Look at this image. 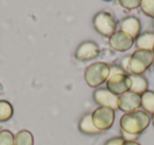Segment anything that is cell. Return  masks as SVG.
<instances>
[{"label":"cell","instance_id":"cell-20","mask_svg":"<svg viewBox=\"0 0 154 145\" xmlns=\"http://www.w3.org/2000/svg\"><path fill=\"white\" fill-rule=\"evenodd\" d=\"M118 3L127 10H134L139 7L140 0H118Z\"/></svg>","mask_w":154,"mask_h":145},{"label":"cell","instance_id":"cell-14","mask_svg":"<svg viewBox=\"0 0 154 145\" xmlns=\"http://www.w3.org/2000/svg\"><path fill=\"white\" fill-rule=\"evenodd\" d=\"M134 44L137 49L139 50H149L152 51L154 45V33L153 32H145L139 34L134 39Z\"/></svg>","mask_w":154,"mask_h":145},{"label":"cell","instance_id":"cell-23","mask_svg":"<svg viewBox=\"0 0 154 145\" xmlns=\"http://www.w3.org/2000/svg\"><path fill=\"white\" fill-rule=\"evenodd\" d=\"M129 64H130V55L129 56H125L124 58L120 62V65L119 66L124 69L125 72H127L129 74Z\"/></svg>","mask_w":154,"mask_h":145},{"label":"cell","instance_id":"cell-26","mask_svg":"<svg viewBox=\"0 0 154 145\" xmlns=\"http://www.w3.org/2000/svg\"><path fill=\"white\" fill-rule=\"evenodd\" d=\"M151 123L153 124V126H154V113L151 115Z\"/></svg>","mask_w":154,"mask_h":145},{"label":"cell","instance_id":"cell-7","mask_svg":"<svg viewBox=\"0 0 154 145\" xmlns=\"http://www.w3.org/2000/svg\"><path fill=\"white\" fill-rule=\"evenodd\" d=\"M93 100L98 106L111 108L114 111L118 109V96L113 94L107 88H97L93 92Z\"/></svg>","mask_w":154,"mask_h":145},{"label":"cell","instance_id":"cell-25","mask_svg":"<svg viewBox=\"0 0 154 145\" xmlns=\"http://www.w3.org/2000/svg\"><path fill=\"white\" fill-rule=\"evenodd\" d=\"M124 145H141V144L137 143L136 141H125Z\"/></svg>","mask_w":154,"mask_h":145},{"label":"cell","instance_id":"cell-6","mask_svg":"<svg viewBox=\"0 0 154 145\" xmlns=\"http://www.w3.org/2000/svg\"><path fill=\"white\" fill-rule=\"evenodd\" d=\"M131 81L128 73L110 75L106 82V88L113 94L119 96L125 92L130 91Z\"/></svg>","mask_w":154,"mask_h":145},{"label":"cell","instance_id":"cell-13","mask_svg":"<svg viewBox=\"0 0 154 145\" xmlns=\"http://www.w3.org/2000/svg\"><path fill=\"white\" fill-rule=\"evenodd\" d=\"M131 81V87H130V91L134 92L136 94H141L143 92H146L148 90V79H146L143 75H135V74H129Z\"/></svg>","mask_w":154,"mask_h":145},{"label":"cell","instance_id":"cell-30","mask_svg":"<svg viewBox=\"0 0 154 145\" xmlns=\"http://www.w3.org/2000/svg\"><path fill=\"white\" fill-rule=\"evenodd\" d=\"M153 65H154V62H153Z\"/></svg>","mask_w":154,"mask_h":145},{"label":"cell","instance_id":"cell-1","mask_svg":"<svg viewBox=\"0 0 154 145\" xmlns=\"http://www.w3.org/2000/svg\"><path fill=\"white\" fill-rule=\"evenodd\" d=\"M151 123V117L143 110H135L132 112L124 113L120 117V130L131 134L139 136L141 134Z\"/></svg>","mask_w":154,"mask_h":145},{"label":"cell","instance_id":"cell-8","mask_svg":"<svg viewBox=\"0 0 154 145\" xmlns=\"http://www.w3.org/2000/svg\"><path fill=\"white\" fill-rule=\"evenodd\" d=\"M100 53L98 45L95 41L86 40L78 45L75 50V58L80 62H88V60H94Z\"/></svg>","mask_w":154,"mask_h":145},{"label":"cell","instance_id":"cell-5","mask_svg":"<svg viewBox=\"0 0 154 145\" xmlns=\"http://www.w3.org/2000/svg\"><path fill=\"white\" fill-rule=\"evenodd\" d=\"M93 124L101 132L110 129L115 121V111L107 107H97L91 112Z\"/></svg>","mask_w":154,"mask_h":145},{"label":"cell","instance_id":"cell-29","mask_svg":"<svg viewBox=\"0 0 154 145\" xmlns=\"http://www.w3.org/2000/svg\"><path fill=\"white\" fill-rule=\"evenodd\" d=\"M105 1H112V0H105Z\"/></svg>","mask_w":154,"mask_h":145},{"label":"cell","instance_id":"cell-22","mask_svg":"<svg viewBox=\"0 0 154 145\" xmlns=\"http://www.w3.org/2000/svg\"><path fill=\"white\" fill-rule=\"evenodd\" d=\"M122 73H127V72H125L124 69H122L119 65H111V66H110V75L122 74Z\"/></svg>","mask_w":154,"mask_h":145},{"label":"cell","instance_id":"cell-2","mask_svg":"<svg viewBox=\"0 0 154 145\" xmlns=\"http://www.w3.org/2000/svg\"><path fill=\"white\" fill-rule=\"evenodd\" d=\"M110 75V65L96 62L89 65L85 70V81L89 87L97 88L107 82Z\"/></svg>","mask_w":154,"mask_h":145},{"label":"cell","instance_id":"cell-11","mask_svg":"<svg viewBox=\"0 0 154 145\" xmlns=\"http://www.w3.org/2000/svg\"><path fill=\"white\" fill-rule=\"evenodd\" d=\"M119 30L130 35L132 38H136L140 34L141 24L135 16H128L124 18L119 24Z\"/></svg>","mask_w":154,"mask_h":145},{"label":"cell","instance_id":"cell-12","mask_svg":"<svg viewBox=\"0 0 154 145\" xmlns=\"http://www.w3.org/2000/svg\"><path fill=\"white\" fill-rule=\"evenodd\" d=\"M78 129L85 134L88 136H94V134H100V130L97 129L95 125L93 124L92 117H91V112L86 113L80 118L79 122H78Z\"/></svg>","mask_w":154,"mask_h":145},{"label":"cell","instance_id":"cell-3","mask_svg":"<svg viewBox=\"0 0 154 145\" xmlns=\"http://www.w3.org/2000/svg\"><path fill=\"white\" fill-rule=\"evenodd\" d=\"M154 62V54L149 50H135L130 55L129 74L141 75Z\"/></svg>","mask_w":154,"mask_h":145},{"label":"cell","instance_id":"cell-24","mask_svg":"<svg viewBox=\"0 0 154 145\" xmlns=\"http://www.w3.org/2000/svg\"><path fill=\"white\" fill-rule=\"evenodd\" d=\"M120 134H122V138L124 139L125 141H136L138 136H135V134H128V132H125L122 130H120Z\"/></svg>","mask_w":154,"mask_h":145},{"label":"cell","instance_id":"cell-17","mask_svg":"<svg viewBox=\"0 0 154 145\" xmlns=\"http://www.w3.org/2000/svg\"><path fill=\"white\" fill-rule=\"evenodd\" d=\"M14 108L9 101L0 100V122H7L13 117Z\"/></svg>","mask_w":154,"mask_h":145},{"label":"cell","instance_id":"cell-27","mask_svg":"<svg viewBox=\"0 0 154 145\" xmlns=\"http://www.w3.org/2000/svg\"><path fill=\"white\" fill-rule=\"evenodd\" d=\"M152 26H153V28H154V18H153V20H152Z\"/></svg>","mask_w":154,"mask_h":145},{"label":"cell","instance_id":"cell-18","mask_svg":"<svg viewBox=\"0 0 154 145\" xmlns=\"http://www.w3.org/2000/svg\"><path fill=\"white\" fill-rule=\"evenodd\" d=\"M139 8L145 15L154 18V0H140Z\"/></svg>","mask_w":154,"mask_h":145},{"label":"cell","instance_id":"cell-19","mask_svg":"<svg viewBox=\"0 0 154 145\" xmlns=\"http://www.w3.org/2000/svg\"><path fill=\"white\" fill-rule=\"evenodd\" d=\"M0 145H15L13 132L9 129L0 130Z\"/></svg>","mask_w":154,"mask_h":145},{"label":"cell","instance_id":"cell-28","mask_svg":"<svg viewBox=\"0 0 154 145\" xmlns=\"http://www.w3.org/2000/svg\"><path fill=\"white\" fill-rule=\"evenodd\" d=\"M152 52H153V54H154V45H153V49H152Z\"/></svg>","mask_w":154,"mask_h":145},{"label":"cell","instance_id":"cell-10","mask_svg":"<svg viewBox=\"0 0 154 145\" xmlns=\"http://www.w3.org/2000/svg\"><path fill=\"white\" fill-rule=\"evenodd\" d=\"M140 107V95L132 91H127L118 96V109L128 113L138 110Z\"/></svg>","mask_w":154,"mask_h":145},{"label":"cell","instance_id":"cell-4","mask_svg":"<svg viewBox=\"0 0 154 145\" xmlns=\"http://www.w3.org/2000/svg\"><path fill=\"white\" fill-rule=\"evenodd\" d=\"M93 27L100 35L110 37L114 32H116L117 22L111 13L100 11L93 17Z\"/></svg>","mask_w":154,"mask_h":145},{"label":"cell","instance_id":"cell-21","mask_svg":"<svg viewBox=\"0 0 154 145\" xmlns=\"http://www.w3.org/2000/svg\"><path fill=\"white\" fill-rule=\"evenodd\" d=\"M125 140L122 137H114V138L109 139L108 141H106V143L103 145H124Z\"/></svg>","mask_w":154,"mask_h":145},{"label":"cell","instance_id":"cell-9","mask_svg":"<svg viewBox=\"0 0 154 145\" xmlns=\"http://www.w3.org/2000/svg\"><path fill=\"white\" fill-rule=\"evenodd\" d=\"M109 45L117 52H126L134 45V38L127 33L118 30L109 37Z\"/></svg>","mask_w":154,"mask_h":145},{"label":"cell","instance_id":"cell-15","mask_svg":"<svg viewBox=\"0 0 154 145\" xmlns=\"http://www.w3.org/2000/svg\"><path fill=\"white\" fill-rule=\"evenodd\" d=\"M15 145H34V136L28 129H21L14 134Z\"/></svg>","mask_w":154,"mask_h":145},{"label":"cell","instance_id":"cell-16","mask_svg":"<svg viewBox=\"0 0 154 145\" xmlns=\"http://www.w3.org/2000/svg\"><path fill=\"white\" fill-rule=\"evenodd\" d=\"M140 107L147 113H154V92L147 90L140 95Z\"/></svg>","mask_w":154,"mask_h":145}]
</instances>
